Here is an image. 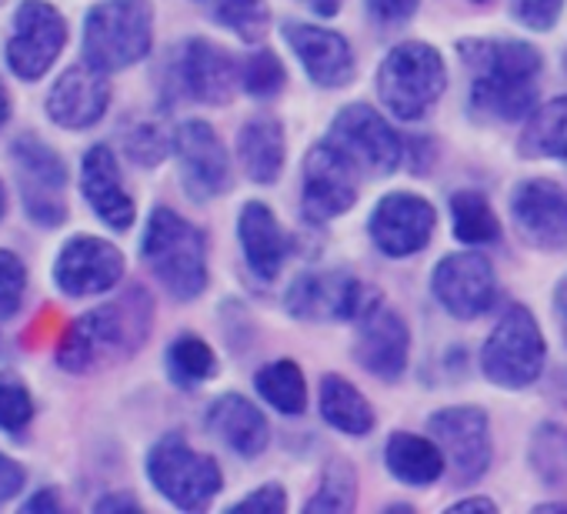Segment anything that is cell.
Wrapping results in <instances>:
<instances>
[{
  "instance_id": "obj_23",
  "label": "cell",
  "mask_w": 567,
  "mask_h": 514,
  "mask_svg": "<svg viewBox=\"0 0 567 514\" xmlns=\"http://www.w3.org/2000/svg\"><path fill=\"white\" fill-rule=\"evenodd\" d=\"M237 237H240L250 271L264 281H274L291 254V240L280 230L274 210L260 201L244 204V210L237 217Z\"/></svg>"
},
{
  "instance_id": "obj_46",
  "label": "cell",
  "mask_w": 567,
  "mask_h": 514,
  "mask_svg": "<svg viewBox=\"0 0 567 514\" xmlns=\"http://www.w3.org/2000/svg\"><path fill=\"white\" fill-rule=\"evenodd\" d=\"M121 507H127V511H137L141 504H137L134 497H127V494H111V497L97 501V511H121Z\"/></svg>"
},
{
  "instance_id": "obj_38",
  "label": "cell",
  "mask_w": 567,
  "mask_h": 514,
  "mask_svg": "<svg viewBox=\"0 0 567 514\" xmlns=\"http://www.w3.org/2000/svg\"><path fill=\"white\" fill-rule=\"evenodd\" d=\"M34 418V398L14 374H0V431L21 434Z\"/></svg>"
},
{
  "instance_id": "obj_5",
  "label": "cell",
  "mask_w": 567,
  "mask_h": 514,
  "mask_svg": "<svg viewBox=\"0 0 567 514\" xmlns=\"http://www.w3.org/2000/svg\"><path fill=\"white\" fill-rule=\"evenodd\" d=\"M544 354H547V345L534 315L524 305H511L494 325L491 338L484 341L481 368L487 381H494L497 388L520 391L540 378Z\"/></svg>"
},
{
  "instance_id": "obj_24",
  "label": "cell",
  "mask_w": 567,
  "mask_h": 514,
  "mask_svg": "<svg viewBox=\"0 0 567 514\" xmlns=\"http://www.w3.org/2000/svg\"><path fill=\"white\" fill-rule=\"evenodd\" d=\"M207 428L240 458H254L267 448V418L240 394H224L207 408Z\"/></svg>"
},
{
  "instance_id": "obj_17",
  "label": "cell",
  "mask_w": 567,
  "mask_h": 514,
  "mask_svg": "<svg viewBox=\"0 0 567 514\" xmlns=\"http://www.w3.org/2000/svg\"><path fill=\"white\" fill-rule=\"evenodd\" d=\"M511 214L517 230L544 250L567 247V187L534 177L524 181L511 197Z\"/></svg>"
},
{
  "instance_id": "obj_27",
  "label": "cell",
  "mask_w": 567,
  "mask_h": 514,
  "mask_svg": "<svg viewBox=\"0 0 567 514\" xmlns=\"http://www.w3.org/2000/svg\"><path fill=\"white\" fill-rule=\"evenodd\" d=\"M237 154L244 164V174L257 184H274L284 171V127L274 117H254L240 127L237 137Z\"/></svg>"
},
{
  "instance_id": "obj_40",
  "label": "cell",
  "mask_w": 567,
  "mask_h": 514,
  "mask_svg": "<svg viewBox=\"0 0 567 514\" xmlns=\"http://www.w3.org/2000/svg\"><path fill=\"white\" fill-rule=\"evenodd\" d=\"M171 151V137L161 124H141L127 134V157L141 167H157Z\"/></svg>"
},
{
  "instance_id": "obj_43",
  "label": "cell",
  "mask_w": 567,
  "mask_h": 514,
  "mask_svg": "<svg viewBox=\"0 0 567 514\" xmlns=\"http://www.w3.org/2000/svg\"><path fill=\"white\" fill-rule=\"evenodd\" d=\"M368 11L381 24H404L414 18L417 0H368Z\"/></svg>"
},
{
  "instance_id": "obj_36",
  "label": "cell",
  "mask_w": 567,
  "mask_h": 514,
  "mask_svg": "<svg viewBox=\"0 0 567 514\" xmlns=\"http://www.w3.org/2000/svg\"><path fill=\"white\" fill-rule=\"evenodd\" d=\"M214 18L247 44H257L270 28V11L264 0H220Z\"/></svg>"
},
{
  "instance_id": "obj_41",
  "label": "cell",
  "mask_w": 567,
  "mask_h": 514,
  "mask_svg": "<svg viewBox=\"0 0 567 514\" xmlns=\"http://www.w3.org/2000/svg\"><path fill=\"white\" fill-rule=\"evenodd\" d=\"M564 0H511V14L530 31H550L560 18Z\"/></svg>"
},
{
  "instance_id": "obj_16",
  "label": "cell",
  "mask_w": 567,
  "mask_h": 514,
  "mask_svg": "<svg viewBox=\"0 0 567 514\" xmlns=\"http://www.w3.org/2000/svg\"><path fill=\"white\" fill-rule=\"evenodd\" d=\"M174 151L181 161V181L190 197L207 201L230 187V161L210 124L204 121L181 124L174 134Z\"/></svg>"
},
{
  "instance_id": "obj_34",
  "label": "cell",
  "mask_w": 567,
  "mask_h": 514,
  "mask_svg": "<svg viewBox=\"0 0 567 514\" xmlns=\"http://www.w3.org/2000/svg\"><path fill=\"white\" fill-rule=\"evenodd\" d=\"M358 504V474L351 464H344L341 458H334L324 467L321 487L318 494L308 501V514H348Z\"/></svg>"
},
{
  "instance_id": "obj_49",
  "label": "cell",
  "mask_w": 567,
  "mask_h": 514,
  "mask_svg": "<svg viewBox=\"0 0 567 514\" xmlns=\"http://www.w3.org/2000/svg\"><path fill=\"white\" fill-rule=\"evenodd\" d=\"M554 308H557V315L567 321V275L557 281V288H554Z\"/></svg>"
},
{
  "instance_id": "obj_3",
  "label": "cell",
  "mask_w": 567,
  "mask_h": 514,
  "mask_svg": "<svg viewBox=\"0 0 567 514\" xmlns=\"http://www.w3.org/2000/svg\"><path fill=\"white\" fill-rule=\"evenodd\" d=\"M154 8L151 0H104L84 18V61L104 74L134 68L151 54Z\"/></svg>"
},
{
  "instance_id": "obj_10",
  "label": "cell",
  "mask_w": 567,
  "mask_h": 514,
  "mask_svg": "<svg viewBox=\"0 0 567 514\" xmlns=\"http://www.w3.org/2000/svg\"><path fill=\"white\" fill-rule=\"evenodd\" d=\"M381 301L348 271L301 275L288 291V311L301 321H361Z\"/></svg>"
},
{
  "instance_id": "obj_11",
  "label": "cell",
  "mask_w": 567,
  "mask_h": 514,
  "mask_svg": "<svg viewBox=\"0 0 567 514\" xmlns=\"http://www.w3.org/2000/svg\"><path fill=\"white\" fill-rule=\"evenodd\" d=\"M124 268V254L111 240L78 234L58 254L54 285L68 298H97L121 285Z\"/></svg>"
},
{
  "instance_id": "obj_7",
  "label": "cell",
  "mask_w": 567,
  "mask_h": 514,
  "mask_svg": "<svg viewBox=\"0 0 567 514\" xmlns=\"http://www.w3.org/2000/svg\"><path fill=\"white\" fill-rule=\"evenodd\" d=\"M14 174L21 204L41 227H61L68 220V164L64 157L38 141V137H18L11 147Z\"/></svg>"
},
{
  "instance_id": "obj_52",
  "label": "cell",
  "mask_w": 567,
  "mask_h": 514,
  "mask_svg": "<svg viewBox=\"0 0 567 514\" xmlns=\"http://www.w3.org/2000/svg\"><path fill=\"white\" fill-rule=\"evenodd\" d=\"M474 4H487V0H474Z\"/></svg>"
},
{
  "instance_id": "obj_45",
  "label": "cell",
  "mask_w": 567,
  "mask_h": 514,
  "mask_svg": "<svg viewBox=\"0 0 567 514\" xmlns=\"http://www.w3.org/2000/svg\"><path fill=\"white\" fill-rule=\"evenodd\" d=\"M24 511H61V501H58V494L48 487V491H38V494L24 504Z\"/></svg>"
},
{
  "instance_id": "obj_29",
  "label": "cell",
  "mask_w": 567,
  "mask_h": 514,
  "mask_svg": "<svg viewBox=\"0 0 567 514\" xmlns=\"http://www.w3.org/2000/svg\"><path fill=\"white\" fill-rule=\"evenodd\" d=\"M321 418L351 438H364L374 428V411L368 398L341 374H328L321 381Z\"/></svg>"
},
{
  "instance_id": "obj_6",
  "label": "cell",
  "mask_w": 567,
  "mask_h": 514,
  "mask_svg": "<svg viewBox=\"0 0 567 514\" xmlns=\"http://www.w3.org/2000/svg\"><path fill=\"white\" fill-rule=\"evenodd\" d=\"M147 477L181 511H204L224 484L217 461L194 451L181 434H164L151 448Z\"/></svg>"
},
{
  "instance_id": "obj_51",
  "label": "cell",
  "mask_w": 567,
  "mask_h": 514,
  "mask_svg": "<svg viewBox=\"0 0 567 514\" xmlns=\"http://www.w3.org/2000/svg\"><path fill=\"white\" fill-rule=\"evenodd\" d=\"M8 210V191H4V181H0V217Z\"/></svg>"
},
{
  "instance_id": "obj_33",
  "label": "cell",
  "mask_w": 567,
  "mask_h": 514,
  "mask_svg": "<svg viewBox=\"0 0 567 514\" xmlns=\"http://www.w3.org/2000/svg\"><path fill=\"white\" fill-rule=\"evenodd\" d=\"M167 374L177 388H197L217 374V358L210 345L200 341L197 335H181L167 348Z\"/></svg>"
},
{
  "instance_id": "obj_48",
  "label": "cell",
  "mask_w": 567,
  "mask_h": 514,
  "mask_svg": "<svg viewBox=\"0 0 567 514\" xmlns=\"http://www.w3.org/2000/svg\"><path fill=\"white\" fill-rule=\"evenodd\" d=\"M497 504L494 501H487V497H464V501H457L451 511H494Z\"/></svg>"
},
{
  "instance_id": "obj_1",
  "label": "cell",
  "mask_w": 567,
  "mask_h": 514,
  "mask_svg": "<svg viewBox=\"0 0 567 514\" xmlns=\"http://www.w3.org/2000/svg\"><path fill=\"white\" fill-rule=\"evenodd\" d=\"M154 301L144 288H127L121 298L81 315L68 325L58 345V364L71 374H91L121 358H131L151 335Z\"/></svg>"
},
{
  "instance_id": "obj_8",
  "label": "cell",
  "mask_w": 567,
  "mask_h": 514,
  "mask_svg": "<svg viewBox=\"0 0 567 514\" xmlns=\"http://www.w3.org/2000/svg\"><path fill=\"white\" fill-rule=\"evenodd\" d=\"M68 44V21L48 0H21L11 38H8V64L21 81L44 78Z\"/></svg>"
},
{
  "instance_id": "obj_37",
  "label": "cell",
  "mask_w": 567,
  "mask_h": 514,
  "mask_svg": "<svg viewBox=\"0 0 567 514\" xmlns=\"http://www.w3.org/2000/svg\"><path fill=\"white\" fill-rule=\"evenodd\" d=\"M284 81H288V74H284V64L270 51L250 54L240 68V88L250 97H274V94H280Z\"/></svg>"
},
{
  "instance_id": "obj_50",
  "label": "cell",
  "mask_w": 567,
  "mask_h": 514,
  "mask_svg": "<svg viewBox=\"0 0 567 514\" xmlns=\"http://www.w3.org/2000/svg\"><path fill=\"white\" fill-rule=\"evenodd\" d=\"M8 117H11V97H8V88L0 84V127L8 124Z\"/></svg>"
},
{
  "instance_id": "obj_44",
  "label": "cell",
  "mask_w": 567,
  "mask_h": 514,
  "mask_svg": "<svg viewBox=\"0 0 567 514\" xmlns=\"http://www.w3.org/2000/svg\"><path fill=\"white\" fill-rule=\"evenodd\" d=\"M21 487H24V467L18 461H11L8 454H0V504L18 497Z\"/></svg>"
},
{
  "instance_id": "obj_9",
  "label": "cell",
  "mask_w": 567,
  "mask_h": 514,
  "mask_svg": "<svg viewBox=\"0 0 567 514\" xmlns=\"http://www.w3.org/2000/svg\"><path fill=\"white\" fill-rule=\"evenodd\" d=\"M354 201H358V164L334 141L315 144L305 157V174H301L305 217L321 224L351 210Z\"/></svg>"
},
{
  "instance_id": "obj_4",
  "label": "cell",
  "mask_w": 567,
  "mask_h": 514,
  "mask_svg": "<svg viewBox=\"0 0 567 514\" xmlns=\"http://www.w3.org/2000/svg\"><path fill=\"white\" fill-rule=\"evenodd\" d=\"M447 88L444 58L421 41L398 44L378 68V94L401 121H417Z\"/></svg>"
},
{
  "instance_id": "obj_18",
  "label": "cell",
  "mask_w": 567,
  "mask_h": 514,
  "mask_svg": "<svg viewBox=\"0 0 567 514\" xmlns=\"http://www.w3.org/2000/svg\"><path fill=\"white\" fill-rule=\"evenodd\" d=\"M107 104H111L107 74L84 61L54 81L48 94V117L64 131H84L107 114Z\"/></svg>"
},
{
  "instance_id": "obj_19",
  "label": "cell",
  "mask_w": 567,
  "mask_h": 514,
  "mask_svg": "<svg viewBox=\"0 0 567 514\" xmlns=\"http://www.w3.org/2000/svg\"><path fill=\"white\" fill-rule=\"evenodd\" d=\"M174 71L181 91L200 104H227L240 81V68L234 64V58L204 38H190L181 48Z\"/></svg>"
},
{
  "instance_id": "obj_30",
  "label": "cell",
  "mask_w": 567,
  "mask_h": 514,
  "mask_svg": "<svg viewBox=\"0 0 567 514\" xmlns=\"http://www.w3.org/2000/svg\"><path fill=\"white\" fill-rule=\"evenodd\" d=\"M524 157H567V94L534 107L520 134Z\"/></svg>"
},
{
  "instance_id": "obj_28",
  "label": "cell",
  "mask_w": 567,
  "mask_h": 514,
  "mask_svg": "<svg viewBox=\"0 0 567 514\" xmlns=\"http://www.w3.org/2000/svg\"><path fill=\"white\" fill-rule=\"evenodd\" d=\"M537 104V88L527 78H474L471 107L494 121L530 117Z\"/></svg>"
},
{
  "instance_id": "obj_32",
  "label": "cell",
  "mask_w": 567,
  "mask_h": 514,
  "mask_svg": "<svg viewBox=\"0 0 567 514\" xmlns=\"http://www.w3.org/2000/svg\"><path fill=\"white\" fill-rule=\"evenodd\" d=\"M451 220H454V237L461 244L477 247V244H494L501 237V220L487 204V197L477 191L451 194Z\"/></svg>"
},
{
  "instance_id": "obj_15",
  "label": "cell",
  "mask_w": 567,
  "mask_h": 514,
  "mask_svg": "<svg viewBox=\"0 0 567 514\" xmlns=\"http://www.w3.org/2000/svg\"><path fill=\"white\" fill-rule=\"evenodd\" d=\"M434 220H437V214H434L431 201H424L421 194H411V191H394L378 201L368 230L381 254L411 257L431 240Z\"/></svg>"
},
{
  "instance_id": "obj_14",
  "label": "cell",
  "mask_w": 567,
  "mask_h": 514,
  "mask_svg": "<svg viewBox=\"0 0 567 514\" xmlns=\"http://www.w3.org/2000/svg\"><path fill=\"white\" fill-rule=\"evenodd\" d=\"M331 141L364 171L391 174L404 161V144L398 131L371 107V104H351L334 117Z\"/></svg>"
},
{
  "instance_id": "obj_47",
  "label": "cell",
  "mask_w": 567,
  "mask_h": 514,
  "mask_svg": "<svg viewBox=\"0 0 567 514\" xmlns=\"http://www.w3.org/2000/svg\"><path fill=\"white\" fill-rule=\"evenodd\" d=\"M305 8H311L315 14H321V18H334L338 11H341V4L344 0H301Z\"/></svg>"
},
{
  "instance_id": "obj_22",
  "label": "cell",
  "mask_w": 567,
  "mask_h": 514,
  "mask_svg": "<svg viewBox=\"0 0 567 514\" xmlns=\"http://www.w3.org/2000/svg\"><path fill=\"white\" fill-rule=\"evenodd\" d=\"M81 191L84 201L91 204V210L114 230H127L137 217L134 197L127 194L124 181H121V167L117 157L107 144H94L84 154L81 164Z\"/></svg>"
},
{
  "instance_id": "obj_25",
  "label": "cell",
  "mask_w": 567,
  "mask_h": 514,
  "mask_svg": "<svg viewBox=\"0 0 567 514\" xmlns=\"http://www.w3.org/2000/svg\"><path fill=\"white\" fill-rule=\"evenodd\" d=\"M464 64L474 78H527L537 81L540 74V51L524 41H464L461 48Z\"/></svg>"
},
{
  "instance_id": "obj_20",
  "label": "cell",
  "mask_w": 567,
  "mask_h": 514,
  "mask_svg": "<svg viewBox=\"0 0 567 514\" xmlns=\"http://www.w3.org/2000/svg\"><path fill=\"white\" fill-rule=\"evenodd\" d=\"M408 351H411V331L398 311L378 305L361 318L354 358L368 374L381 381H398L408 368Z\"/></svg>"
},
{
  "instance_id": "obj_31",
  "label": "cell",
  "mask_w": 567,
  "mask_h": 514,
  "mask_svg": "<svg viewBox=\"0 0 567 514\" xmlns=\"http://www.w3.org/2000/svg\"><path fill=\"white\" fill-rule=\"evenodd\" d=\"M257 384V394L280 414H301L305 404H308V384H305V371L280 358V361H270L257 371L254 378Z\"/></svg>"
},
{
  "instance_id": "obj_42",
  "label": "cell",
  "mask_w": 567,
  "mask_h": 514,
  "mask_svg": "<svg viewBox=\"0 0 567 514\" xmlns=\"http://www.w3.org/2000/svg\"><path fill=\"white\" fill-rule=\"evenodd\" d=\"M234 511H264V514H280V511H288V494H284L280 484H264L257 491H250L247 497H240L234 504Z\"/></svg>"
},
{
  "instance_id": "obj_35",
  "label": "cell",
  "mask_w": 567,
  "mask_h": 514,
  "mask_svg": "<svg viewBox=\"0 0 567 514\" xmlns=\"http://www.w3.org/2000/svg\"><path fill=\"white\" fill-rule=\"evenodd\" d=\"M530 464L544 484H560L567 477V431L560 424H540L530 441Z\"/></svg>"
},
{
  "instance_id": "obj_26",
  "label": "cell",
  "mask_w": 567,
  "mask_h": 514,
  "mask_svg": "<svg viewBox=\"0 0 567 514\" xmlns=\"http://www.w3.org/2000/svg\"><path fill=\"white\" fill-rule=\"evenodd\" d=\"M384 464L401 484L424 487V484H434L444 474L447 458H444V451H441V444L434 438L398 431V434H391V441L384 448Z\"/></svg>"
},
{
  "instance_id": "obj_13",
  "label": "cell",
  "mask_w": 567,
  "mask_h": 514,
  "mask_svg": "<svg viewBox=\"0 0 567 514\" xmlns=\"http://www.w3.org/2000/svg\"><path fill=\"white\" fill-rule=\"evenodd\" d=\"M431 291L451 318L471 321L494 305L497 278H494V268L484 254L461 250V254H447L434 268Z\"/></svg>"
},
{
  "instance_id": "obj_39",
  "label": "cell",
  "mask_w": 567,
  "mask_h": 514,
  "mask_svg": "<svg viewBox=\"0 0 567 514\" xmlns=\"http://www.w3.org/2000/svg\"><path fill=\"white\" fill-rule=\"evenodd\" d=\"M28 291V268L18 254L0 250V321L11 318Z\"/></svg>"
},
{
  "instance_id": "obj_21",
  "label": "cell",
  "mask_w": 567,
  "mask_h": 514,
  "mask_svg": "<svg viewBox=\"0 0 567 514\" xmlns=\"http://www.w3.org/2000/svg\"><path fill=\"white\" fill-rule=\"evenodd\" d=\"M284 41L298 54L301 68L318 88L338 91L354 78V51L338 31H324L315 24H288Z\"/></svg>"
},
{
  "instance_id": "obj_2",
  "label": "cell",
  "mask_w": 567,
  "mask_h": 514,
  "mask_svg": "<svg viewBox=\"0 0 567 514\" xmlns=\"http://www.w3.org/2000/svg\"><path fill=\"white\" fill-rule=\"evenodd\" d=\"M141 254L151 275L177 301H194L207 288V240L171 207H157L144 227Z\"/></svg>"
},
{
  "instance_id": "obj_12",
  "label": "cell",
  "mask_w": 567,
  "mask_h": 514,
  "mask_svg": "<svg viewBox=\"0 0 567 514\" xmlns=\"http://www.w3.org/2000/svg\"><path fill=\"white\" fill-rule=\"evenodd\" d=\"M427 431L441 444L457 484H471L491 467V424L481 408H444L427 418Z\"/></svg>"
}]
</instances>
